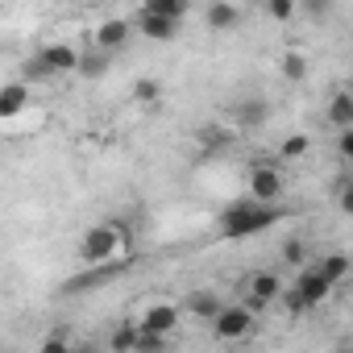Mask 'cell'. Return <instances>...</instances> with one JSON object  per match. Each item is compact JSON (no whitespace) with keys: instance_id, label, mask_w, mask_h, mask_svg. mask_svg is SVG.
Masks as SVG:
<instances>
[{"instance_id":"obj_1","label":"cell","mask_w":353,"mask_h":353,"mask_svg":"<svg viewBox=\"0 0 353 353\" xmlns=\"http://www.w3.org/2000/svg\"><path fill=\"white\" fill-rule=\"evenodd\" d=\"M283 221V208L279 204H262V200H237V204H229L225 212H221V221H216V233L225 237V241H241V237H254V233H266L270 225H279Z\"/></svg>"},{"instance_id":"obj_2","label":"cell","mask_w":353,"mask_h":353,"mask_svg":"<svg viewBox=\"0 0 353 353\" xmlns=\"http://www.w3.org/2000/svg\"><path fill=\"white\" fill-rule=\"evenodd\" d=\"M121 245H125V233H121V225H117V221H100V225H92V229L79 237L75 254H79V262H88V266H100V262H112V258L121 254Z\"/></svg>"},{"instance_id":"obj_3","label":"cell","mask_w":353,"mask_h":353,"mask_svg":"<svg viewBox=\"0 0 353 353\" xmlns=\"http://www.w3.org/2000/svg\"><path fill=\"white\" fill-rule=\"evenodd\" d=\"M254 316L258 312H250L245 303H221V312L208 324H212V336L216 341H241V336L254 332Z\"/></svg>"},{"instance_id":"obj_4","label":"cell","mask_w":353,"mask_h":353,"mask_svg":"<svg viewBox=\"0 0 353 353\" xmlns=\"http://www.w3.org/2000/svg\"><path fill=\"white\" fill-rule=\"evenodd\" d=\"M250 196L262 200V204H279L287 196V179H283V170L270 166V162H258L250 166Z\"/></svg>"},{"instance_id":"obj_5","label":"cell","mask_w":353,"mask_h":353,"mask_svg":"<svg viewBox=\"0 0 353 353\" xmlns=\"http://www.w3.org/2000/svg\"><path fill=\"white\" fill-rule=\"evenodd\" d=\"M283 287H287V283H283L274 270H258V274H250V279H245V307H250V312H262L266 303L279 299Z\"/></svg>"},{"instance_id":"obj_6","label":"cell","mask_w":353,"mask_h":353,"mask_svg":"<svg viewBox=\"0 0 353 353\" xmlns=\"http://www.w3.org/2000/svg\"><path fill=\"white\" fill-rule=\"evenodd\" d=\"M291 291H295V295L303 299V307L312 312V307H320V303H324V299L332 295V283H328V279H324V274L316 270V262H312V266H303V274H299V279L291 283Z\"/></svg>"},{"instance_id":"obj_7","label":"cell","mask_w":353,"mask_h":353,"mask_svg":"<svg viewBox=\"0 0 353 353\" xmlns=\"http://www.w3.org/2000/svg\"><path fill=\"white\" fill-rule=\"evenodd\" d=\"M179 320H183V307L179 303H150L145 312H141V320H137V328H145V332H174L179 328Z\"/></svg>"},{"instance_id":"obj_8","label":"cell","mask_w":353,"mask_h":353,"mask_svg":"<svg viewBox=\"0 0 353 353\" xmlns=\"http://www.w3.org/2000/svg\"><path fill=\"white\" fill-rule=\"evenodd\" d=\"M129 38H133V21H125V17H112V21H100L96 26V50H104V54H117V50H125L129 46Z\"/></svg>"},{"instance_id":"obj_9","label":"cell","mask_w":353,"mask_h":353,"mask_svg":"<svg viewBox=\"0 0 353 353\" xmlns=\"http://www.w3.org/2000/svg\"><path fill=\"white\" fill-rule=\"evenodd\" d=\"M179 26L183 21H170V17H158V13H137L133 17V30L141 34V38H150V42H170V38H179Z\"/></svg>"},{"instance_id":"obj_10","label":"cell","mask_w":353,"mask_h":353,"mask_svg":"<svg viewBox=\"0 0 353 353\" xmlns=\"http://www.w3.org/2000/svg\"><path fill=\"white\" fill-rule=\"evenodd\" d=\"M30 108V83L13 79V83H0V121H13Z\"/></svg>"},{"instance_id":"obj_11","label":"cell","mask_w":353,"mask_h":353,"mask_svg":"<svg viewBox=\"0 0 353 353\" xmlns=\"http://www.w3.org/2000/svg\"><path fill=\"white\" fill-rule=\"evenodd\" d=\"M241 129H262L266 121H270V104L262 100V96H245V100H237L233 104V112H229Z\"/></svg>"},{"instance_id":"obj_12","label":"cell","mask_w":353,"mask_h":353,"mask_svg":"<svg viewBox=\"0 0 353 353\" xmlns=\"http://www.w3.org/2000/svg\"><path fill=\"white\" fill-rule=\"evenodd\" d=\"M204 26L212 34H229V30L241 26V9L233 5V0H212V5L204 9Z\"/></svg>"},{"instance_id":"obj_13","label":"cell","mask_w":353,"mask_h":353,"mask_svg":"<svg viewBox=\"0 0 353 353\" xmlns=\"http://www.w3.org/2000/svg\"><path fill=\"white\" fill-rule=\"evenodd\" d=\"M34 54L50 67V75H67V71H75V63H79V50L67 46V42H50V46H42V50H34Z\"/></svg>"},{"instance_id":"obj_14","label":"cell","mask_w":353,"mask_h":353,"mask_svg":"<svg viewBox=\"0 0 353 353\" xmlns=\"http://www.w3.org/2000/svg\"><path fill=\"white\" fill-rule=\"evenodd\" d=\"M221 295L212 291V287H196V291H188V299H183V312L192 316V320H212L216 312H221Z\"/></svg>"},{"instance_id":"obj_15","label":"cell","mask_w":353,"mask_h":353,"mask_svg":"<svg viewBox=\"0 0 353 353\" xmlns=\"http://www.w3.org/2000/svg\"><path fill=\"white\" fill-rule=\"evenodd\" d=\"M316 270H320L332 287H341V283L349 279V270H353V258H349V254H341V250H332V254H320Z\"/></svg>"},{"instance_id":"obj_16","label":"cell","mask_w":353,"mask_h":353,"mask_svg":"<svg viewBox=\"0 0 353 353\" xmlns=\"http://www.w3.org/2000/svg\"><path fill=\"white\" fill-rule=\"evenodd\" d=\"M108 67H112V54H104V50H79V63H75V71L83 75V79H104L108 75Z\"/></svg>"},{"instance_id":"obj_17","label":"cell","mask_w":353,"mask_h":353,"mask_svg":"<svg viewBox=\"0 0 353 353\" xmlns=\"http://www.w3.org/2000/svg\"><path fill=\"white\" fill-rule=\"evenodd\" d=\"M324 121H328L332 129H349V125H353V96H349V92H332V100H328V108H324Z\"/></svg>"},{"instance_id":"obj_18","label":"cell","mask_w":353,"mask_h":353,"mask_svg":"<svg viewBox=\"0 0 353 353\" xmlns=\"http://www.w3.org/2000/svg\"><path fill=\"white\" fill-rule=\"evenodd\" d=\"M141 9L158 13V17H170V21H183L188 9H192V0H141Z\"/></svg>"},{"instance_id":"obj_19","label":"cell","mask_w":353,"mask_h":353,"mask_svg":"<svg viewBox=\"0 0 353 353\" xmlns=\"http://www.w3.org/2000/svg\"><path fill=\"white\" fill-rule=\"evenodd\" d=\"M279 71H283L287 83H303V79H307V59H303L299 50H287V54L279 59Z\"/></svg>"},{"instance_id":"obj_20","label":"cell","mask_w":353,"mask_h":353,"mask_svg":"<svg viewBox=\"0 0 353 353\" xmlns=\"http://www.w3.org/2000/svg\"><path fill=\"white\" fill-rule=\"evenodd\" d=\"M295 13H303L312 26H324L332 17V0H303V5H295Z\"/></svg>"},{"instance_id":"obj_21","label":"cell","mask_w":353,"mask_h":353,"mask_svg":"<svg viewBox=\"0 0 353 353\" xmlns=\"http://www.w3.org/2000/svg\"><path fill=\"white\" fill-rule=\"evenodd\" d=\"M133 100H137V104H158V100H162V83L150 79V75H141V79L133 83Z\"/></svg>"},{"instance_id":"obj_22","label":"cell","mask_w":353,"mask_h":353,"mask_svg":"<svg viewBox=\"0 0 353 353\" xmlns=\"http://www.w3.org/2000/svg\"><path fill=\"white\" fill-rule=\"evenodd\" d=\"M170 345V336L166 332H145V328H137V341H133V349L137 353H162Z\"/></svg>"},{"instance_id":"obj_23","label":"cell","mask_w":353,"mask_h":353,"mask_svg":"<svg viewBox=\"0 0 353 353\" xmlns=\"http://www.w3.org/2000/svg\"><path fill=\"white\" fill-rule=\"evenodd\" d=\"M266 17L279 21V26L295 21V17H299V13H295V0H266Z\"/></svg>"},{"instance_id":"obj_24","label":"cell","mask_w":353,"mask_h":353,"mask_svg":"<svg viewBox=\"0 0 353 353\" xmlns=\"http://www.w3.org/2000/svg\"><path fill=\"white\" fill-rule=\"evenodd\" d=\"M307 150H312V137H307V133H291V137H283V145H279L283 158H303Z\"/></svg>"},{"instance_id":"obj_25","label":"cell","mask_w":353,"mask_h":353,"mask_svg":"<svg viewBox=\"0 0 353 353\" xmlns=\"http://www.w3.org/2000/svg\"><path fill=\"white\" fill-rule=\"evenodd\" d=\"M133 341H137V320H125L112 336H108V345L117 349V353H125V349H133Z\"/></svg>"},{"instance_id":"obj_26","label":"cell","mask_w":353,"mask_h":353,"mask_svg":"<svg viewBox=\"0 0 353 353\" xmlns=\"http://www.w3.org/2000/svg\"><path fill=\"white\" fill-rule=\"evenodd\" d=\"M283 262L303 266V262H307V241H303V237H287V241H283Z\"/></svg>"},{"instance_id":"obj_27","label":"cell","mask_w":353,"mask_h":353,"mask_svg":"<svg viewBox=\"0 0 353 353\" xmlns=\"http://www.w3.org/2000/svg\"><path fill=\"white\" fill-rule=\"evenodd\" d=\"M26 79H54V75H50V67H46L38 54H30V63H26Z\"/></svg>"},{"instance_id":"obj_28","label":"cell","mask_w":353,"mask_h":353,"mask_svg":"<svg viewBox=\"0 0 353 353\" xmlns=\"http://www.w3.org/2000/svg\"><path fill=\"white\" fill-rule=\"evenodd\" d=\"M336 154H341L345 162L353 158V125H349V129H336Z\"/></svg>"},{"instance_id":"obj_29","label":"cell","mask_w":353,"mask_h":353,"mask_svg":"<svg viewBox=\"0 0 353 353\" xmlns=\"http://www.w3.org/2000/svg\"><path fill=\"white\" fill-rule=\"evenodd\" d=\"M204 145H208V150H221V145H229V133L216 129V125H208V129H204Z\"/></svg>"},{"instance_id":"obj_30","label":"cell","mask_w":353,"mask_h":353,"mask_svg":"<svg viewBox=\"0 0 353 353\" xmlns=\"http://www.w3.org/2000/svg\"><path fill=\"white\" fill-rule=\"evenodd\" d=\"M42 349H46V353H59V349H67V336H63V332H50V336L42 341Z\"/></svg>"},{"instance_id":"obj_31","label":"cell","mask_w":353,"mask_h":353,"mask_svg":"<svg viewBox=\"0 0 353 353\" xmlns=\"http://www.w3.org/2000/svg\"><path fill=\"white\" fill-rule=\"evenodd\" d=\"M26 5H34V0H26Z\"/></svg>"}]
</instances>
